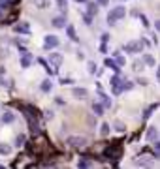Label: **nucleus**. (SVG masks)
Instances as JSON below:
<instances>
[{"label": "nucleus", "instance_id": "15", "mask_svg": "<svg viewBox=\"0 0 160 169\" xmlns=\"http://www.w3.org/2000/svg\"><path fill=\"white\" fill-rule=\"evenodd\" d=\"M149 160H151V158H147V156L143 158V156H141V158H138L136 163H138V165H151V163H149Z\"/></svg>", "mask_w": 160, "mask_h": 169}, {"label": "nucleus", "instance_id": "28", "mask_svg": "<svg viewBox=\"0 0 160 169\" xmlns=\"http://www.w3.org/2000/svg\"><path fill=\"white\" fill-rule=\"evenodd\" d=\"M79 165H81V167H89L90 163H89V162H85V158H83V162H79Z\"/></svg>", "mask_w": 160, "mask_h": 169}, {"label": "nucleus", "instance_id": "17", "mask_svg": "<svg viewBox=\"0 0 160 169\" xmlns=\"http://www.w3.org/2000/svg\"><path fill=\"white\" fill-rule=\"evenodd\" d=\"M143 62H145L147 66H154V58L151 55H145V56H143Z\"/></svg>", "mask_w": 160, "mask_h": 169}, {"label": "nucleus", "instance_id": "19", "mask_svg": "<svg viewBox=\"0 0 160 169\" xmlns=\"http://www.w3.org/2000/svg\"><path fill=\"white\" fill-rule=\"evenodd\" d=\"M13 119H15L13 113H4V117H2V120H4V122H13Z\"/></svg>", "mask_w": 160, "mask_h": 169}, {"label": "nucleus", "instance_id": "5", "mask_svg": "<svg viewBox=\"0 0 160 169\" xmlns=\"http://www.w3.org/2000/svg\"><path fill=\"white\" fill-rule=\"evenodd\" d=\"M56 45H59V38H56V36H47V38H45V43H43L45 49H53Z\"/></svg>", "mask_w": 160, "mask_h": 169}, {"label": "nucleus", "instance_id": "11", "mask_svg": "<svg viewBox=\"0 0 160 169\" xmlns=\"http://www.w3.org/2000/svg\"><path fill=\"white\" fill-rule=\"evenodd\" d=\"M66 32H68V36H70V40H74V42H79V40H77V34H75V28L72 27V24H70L68 28H66Z\"/></svg>", "mask_w": 160, "mask_h": 169}, {"label": "nucleus", "instance_id": "8", "mask_svg": "<svg viewBox=\"0 0 160 169\" xmlns=\"http://www.w3.org/2000/svg\"><path fill=\"white\" fill-rule=\"evenodd\" d=\"M64 24H66V19H64V15H59V17H53V27L60 28V27H64Z\"/></svg>", "mask_w": 160, "mask_h": 169}, {"label": "nucleus", "instance_id": "22", "mask_svg": "<svg viewBox=\"0 0 160 169\" xmlns=\"http://www.w3.org/2000/svg\"><path fill=\"white\" fill-rule=\"evenodd\" d=\"M34 4L38 8H47V0H34Z\"/></svg>", "mask_w": 160, "mask_h": 169}, {"label": "nucleus", "instance_id": "4", "mask_svg": "<svg viewBox=\"0 0 160 169\" xmlns=\"http://www.w3.org/2000/svg\"><path fill=\"white\" fill-rule=\"evenodd\" d=\"M68 145L70 147H75V148H79V147H85L87 145V139L85 137H68Z\"/></svg>", "mask_w": 160, "mask_h": 169}, {"label": "nucleus", "instance_id": "20", "mask_svg": "<svg viewBox=\"0 0 160 169\" xmlns=\"http://www.w3.org/2000/svg\"><path fill=\"white\" fill-rule=\"evenodd\" d=\"M49 88H51V81H49V79H45L43 83H42V90H43V92H47Z\"/></svg>", "mask_w": 160, "mask_h": 169}, {"label": "nucleus", "instance_id": "29", "mask_svg": "<svg viewBox=\"0 0 160 169\" xmlns=\"http://www.w3.org/2000/svg\"><path fill=\"white\" fill-rule=\"evenodd\" d=\"M107 2H109V0H98V4H100V6H107Z\"/></svg>", "mask_w": 160, "mask_h": 169}, {"label": "nucleus", "instance_id": "1", "mask_svg": "<svg viewBox=\"0 0 160 169\" xmlns=\"http://www.w3.org/2000/svg\"><path fill=\"white\" fill-rule=\"evenodd\" d=\"M125 15H126V9L122 6H117L115 9H111V12H109V15H107V24H111V27H113V24H115L119 19H122Z\"/></svg>", "mask_w": 160, "mask_h": 169}, {"label": "nucleus", "instance_id": "6", "mask_svg": "<svg viewBox=\"0 0 160 169\" xmlns=\"http://www.w3.org/2000/svg\"><path fill=\"white\" fill-rule=\"evenodd\" d=\"M141 47H143L141 42H134V43H128L125 49L128 51V53H138V51H141Z\"/></svg>", "mask_w": 160, "mask_h": 169}, {"label": "nucleus", "instance_id": "26", "mask_svg": "<svg viewBox=\"0 0 160 169\" xmlns=\"http://www.w3.org/2000/svg\"><path fill=\"white\" fill-rule=\"evenodd\" d=\"M125 64V58H122V56H117V66H122Z\"/></svg>", "mask_w": 160, "mask_h": 169}, {"label": "nucleus", "instance_id": "25", "mask_svg": "<svg viewBox=\"0 0 160 169\" xmlns=\"http://www.w3.org/2000/svg\"><path fill=\"white\" fill-rule=\"evenodd\" d=\"M25 143V135H17V145H23Z\"/></svg>", "mask_w": 160, "mask_h": 169}, {"label": "nucleus", "instance_id": "21", "mask_svg": "<svg viewBox=\"0 0 160 169\" xmlns=\"http://www.w3.org/2000/svg\"><path fill=\"white\" fill-rule=\"evenodd\" d=\"M96 12H98L96 4H89V15H96Z\"/></svg>", "mask_w": 160, "mask_h": 169}, {"label": "nucleus", "instance_id": "3", "mask_svg": "<svg viewBox=\"0 0 160 169\" xmlns=\"http://www.w3.org/2000/svg\"><path fill=\"white\" fill-rule=\"evenodd\" d=\"M111 90H113V94H121L122 92V81L119 77V73L111 79Z\"/></svg>", "mask_w": 160, "mask_h": 169}, {"label": "nucleus", "instance_id": "30", "mask_svg": "<svg viewBox=\"0 0 160 169\" xmlns=\"http://www.w3.org/2000/svg\"><path fill=\"white\" fill-rule=\"evenodd\" d=\"M134 68H136V71H141V64L136 62V64H134Z\"/></svg>", "mask_w": 160, "mask_h": 169}, {"label": "nucleus", "instance_id": "10", "mask_svg": "<svg viewBox=\"0 0 160 169\" xmlns=\"http://www.w3.org/2000/svg\"><path fill=\"white\" fill-rule=\"evenodd\" d=\"M72 94H74L75 98H85V96H87V90H85V88H74V90H72Z\"/></svg>", "mask_w": 160, "mask_h": 169}, {"label": "nucleus", "instance_id": "31", "mask_svg": "<svg viewBox=\"0 0 160 169\" xmlns=\"http://www.w3.org/2000/svg\"><path fill=\"white\" fill-rule=\"evenodd\" d=\"M83 19H85V23H87V24H90V15H85Z\"/></svg>", "mask_w": 160, "mask_h": 169}, {"label": "nucleus", "instance_id": "9", "mask_svg": "<svg viewBox=\"0 0 160 169\" xmlns=\"http://www.w3.org/2000/svg\"><path fill=\"white\" fill-rule=\"evenodd\" d=\"M156 128H149V132H147V134H145V139L147 141H154V139H156Z\"/></svg>", "mask_w": 160, "mask_h": 169}, {"label": "nucleus", "instance_id": "18", "mask_svg": "<svg viewBox=\"0 0 160 169\" xmlns=\"http://www.w3.org/2000/svg\"><path fill=\"white\" fill-rule=\"evenodd\" d=\"M92 109H94L96 115H104V107H102L100 104H94V105H92Z\"/></svg>", "mask_w": 160, "mask_h": 169}, {"label": "nucleus", "instance_id": "27", "mask_svg": "<svg viewBox=\"0 0 160 169\" xmlns=\"http://www.w3.org/2000/svg\"><path fill=\"white\" fill-rule=\"evenodd\" d=\"M89 71H96V64L94 62H89Z\"/></svg>", "mask_w": 160, "mask_h": 169}, {"label": "nucleus", "instance_id": "32", "mask_svg": "<svg viewBox=\"0 0 160 169\" xmlns=\"http://www.w3.org/2000/svg\"><path fill=\"white\" fill-rule=\"evenodd\" d=\"M77 2H87V0H77Z\"/></svg>", "mask_w": 160, "mask_h": 169}, {"label": "nucleus", "instance_id": "24", "mask_svg": "<svg viewBox=\"0 0 160 169\" xmlns=\"http://www.w3.org/2000/svg\"><path fill=\"white\" fill-rule=\"evenodd\" d=\"M109 134V126L107 124H102V135H107Z\"/></svg>", "mask_w": 160, "mask_h": 169}, {"label": "nucleus", "instance_id": "2", "mask_svg": "<svg viewBox=\"0 0 160 169\" xmlns=\"http://www.w3.org/2000/svg\"><path fill=\"white\" fill-rule=\"evenodd\" d=\"M121 145H119V143H117V145H115V143H113V145H109V147H107L106 148V152H104V156H109V158H119V156H121Z\"/></svg>", "mask_w": 160, "mask_h": 169}, {"label": "nucleus", "instance_id": "12", "mask_svg": "<svg viewBox=\"0 0 160 169\" xmlns=\"http://www.w3.org/2000/svg\"><path fill=\"white\" fill-rule=\"evenodd\" d=\"M56 2V6H59V9L62 13H66V9H68V2H66V0H55Z\"/></svg>", "mask_w": 160, "mask_h": 169}, {"label": "nucleus", "instance_id": "13", "mask_svg": "<svg viewBox=\"0 0 160 169\" xmlns=\"http://www.w3.org/2000/svg\"><path fill=\"white\" fill-rule=\"evenodd\" d=\"M30 60H32V58H30V55L25 53L23 58H21V66H23V68H28V66H30Z\"/></svg>", "mask_w": 160, "mask_h": 169}, {"label": "nucleus", "instance_id": "14", "mask_svg": "<svg viewBox=\"0 0 160 169\" xmlns=\"http://www.w3.org/2000/svg\"><path fill=\"white\" fill-rule=\"evenodd\" d=\"M15 30H17V32H25V34H28V32H30V28H28V24H27V23L17 24V27H15Z\"/></svg>", "mask_w": 160, "mask_h": 169}, {"label": "nucleus", "instance_id": "16", "mask_svg": "<svg viewBox=\"0 0 160 169\" xmlns=\"http://www.w3.org/2000/svg\"><path fill=\"white\" fill-rule=\"evenodd\" d=\"M9 152H12V148L8 145H4V143H0V154H9Z\"/></svg>", "mask_w": 160, "mask_h": 169}, {"label": "nucleus", "instance_id": "7", "mask_svg": "<svg viewBox=\"0 0 160 169\" xmlns=\"http://www.w3.org/2000/svg\"><path fill=\"white\" fill-rule=\"evenodd\" d=\"M49 60H51V64H53V66H55V70H56V68L60 66V62H62V56H60L59 53H53V55L49 56Z\"/></svg>", "mask_w": 160, "mask_h": 169}, {"label": "nucleus", "instance_id": "23", "mask_svg": "<svg viewBox=\"0 0 160 169\" xmlns=\"http://www.w3.org/2000/svg\"><path fill=\"white\" fill-rule=\"evenodd\" d=\"M115 128H117L119 132H125V124H122L121 120H117V122H115Z\"/></svg>", "mask_w": 160, "mask_h": 169}]
</instances>
